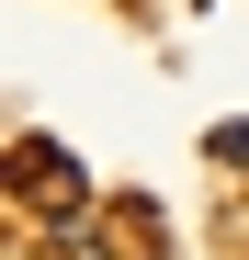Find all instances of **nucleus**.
<instances>
[{
  "instance_id": "obj_1",
  "label": "nucleus",
  "mask_w": 249,
  "mask_h": 260,
  "mask_svg": "<svg viewBox=\"0 0 249 260\" xmlns=\"http://www.w3.org/2000/svg\"><path fill=\"white\" fill-rule=\"evenodd\" d=\"M12 181H23L34 204H68V192L91 204V170H79V158H68L57 136H23V158H12Z\"/></svg>"
},
{
  "instance_id": "obj_2",
  "label": "nucleus",
  "mask_w": 249,
  "mask_h": 260,
  "mask_svg": "<svg viewBox=\"0 0 249 260\" xmlns=\"http://www.w3.org/2000/svg\"><path fill=\"white\" fill-rule=\"evenodd\" d=\"M204 158H215V170H249V124H215V136H204Z\"/></svg>"
}]
</instances>
